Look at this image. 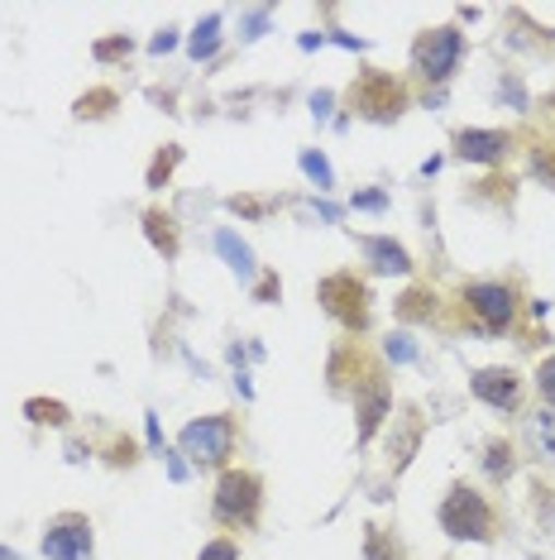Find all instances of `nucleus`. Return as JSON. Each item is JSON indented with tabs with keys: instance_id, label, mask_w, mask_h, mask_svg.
Here are the masks:
<instances>
[{
	"instance_id": "28",
	"label": "nucleus",
	"mask_w": 555,
	"mask_h": 560,
	"mask_svg": "<svg viewBox=\"0 0 555 560\" xmlns=\"http://www.w3.org/2000/svg\"><path fill=\"white\" fill-rule=\"evenodd\" d=\"M92 54H96V62H110V58H125V54H130V39H125V34H116V39H101V44L92 48Z\"/></svg>"
},
{
	"instance_id": "32",
	"label": "nucleus",
	"mask_w": 555,
	"mask_h": 560,
	"mask_svg": "<svg viewBox=\"0 0 555 560\" xmlns=\"http://www.w3.org/2000/svg\"><path fill=\"white\" fill-rule=\"evenodd\" d=\"M383 201H388L383 192H359V197H355V207H364V211H383Z\"/></svg>"
},
{
	"instance_id": "11",
	"label": "nucleus",
	"mask_w": 555,
	"mask_h": 560,
	"mask_svg": "<svg viewBox=\"0 0 555 560\" xmlns=\"http://www.w3.org/2000/svg\"><path fill=\"white\" fill-rule=\"evenodd\" d=\"M512 135L508 130H460L456 135V159L464 163H498L508 159Z\"/></svg>"
},
{
	"instance_id": "2",
	"label": "nucleus",
	"mask_w": 555,
	"mask_h": 560,
	"mask_svg": "<svg viewBox=\"0 0 555 560\" xmlns=\"http://www.w3.org/2000/svg\"><path fill=\"white\" fill-rule=\"evenodd\" d=\"M263 513V479L255 475V469H221L216 479V493H211V517L221 522V527L231 532H249Z\"/></svg>"
},
{
	"instance_id": "25",
	"label": "nucleus",
	"mask_w": 555,
	"mask_h": 560,
	"mask_svg": "<svg viewBox=\"0 0 555 560\" xmlns=\"http://www.w3.org/2000/svg\"><path fill=\"white\" fill-rule=\"evenodd\" d=\"M536 388H541V398H546V407H555V354H546V360L536 364Z\"/></svg>"
},
{
	"instance_id": "29",
	"label": "nucleus",
	"mask_w": 555,
	"mask_h": 560,
	"mask_svg": "<svg viewBox=\"0 0 555 560\" xmlns=\"http://www.w3.org/2000/svg\"><path fill=\"white\" fill-rule=\"evenodd\" d=\"M278 292H283V283H278V273H263V283L255 288V302H273Z\"/></svg>"
},
{
	"instance_id": "15",
	"label": "nucleus",
	"mask_w": 555,
	"mask_h": 560,
	"mask_svg": "<svg viewBox=\"0 0 555 560\" xmlns=\"http://www.w3.org/2000/svg\"><path fill=\"white\" fill-rule=\"evenodd\" d=\"M484 469H488V479H494V483H508V479H512V469H517L512 441H503V436L488 441V445H484Z\"/></svg>"
},
{
	"instance_id": "12",
	"label": "nucleus",
	"mask_w": 555,
	"mask_h": 560,
	"mask_svg": "<svg viewBox=\"0 0 555 560\" xmlns=\"http://www.w3.org/2000/svg\"><path fill=\"white\" fill-rule=\"evenodd\" d=\"M522 441H527V451H532L541 465L555 469V407H541V412L527 417Z\"/></svg>"
},
{
	"instance_id": "27",
	"label": "nucleus",
	"mask_w": 555,
	"mask_h": 560,
	"mask_svg": "<svg viewBox=\"0 0 555 560\" xmlns=\"http://www.w3.org/2000/svg\"><path fill=\"white\" fill-rule=\"evenodd\" d=\"M388 360L393 364H408V360H416V346H412V336H388Z\"/></svg>"
},
{
	"instance_id": "18",
	"label": "nucleus",
	"mask_w": 555,
	"mask_h": 560,
	"mask_svg": "<svg viewBox=\"0 0 555 560\" xmlns=\"http://www.w3.org/2000/svg\"><path fill=\"white\" fill-rule=\"evenodd\" d=\"M216 249L225 254V264H231L239 278H255V254H249V245L235 231H216Z\"/></svg>"
},
{
	"instance_id": "17",
	"label": "nucleus",
	"mask_w": 555,
	"mask_h": 560,
	"mask_svg": "<svg viewBox=\"0 0 555 560\" xmlns=\"http://www.w3.org/2000/svg\"><path fill=\"white\" fill-rule=\"evenodd\" d=\"M422 431H426V422L408 407V412H402V431L393 436V469H402V465L412 460V451L422 445Z\"/></svg>"
},
{
	"instance_id": "22",
	"label": "nucleus",
	"mask_w": 555,
	"mask_h": 560,
	"mask_svg": "<svg viewBox=\"0 0 555 560\" xmlns=\"http://www.w3.org/2000/svg\"><path fill=\"white\" fill-rule=\"evenodd\" d=\"M24 412H29V422H48V427H62V422H68V407H62V402H48V398H29V402H24Z\"/></svg>"
},
{
	"instance_id": "24",
	"label": "nucleus",
	"mask_w": 555,
	"mask_h": 560,
	"mask_svg": "<svg viewBox=\"0 0 555 560\" xmlns=\"http://www.w3.org/2000/svg\"><path fill=\"white\" fill-rule=\"evenodd\" d=\"M116 101H120V96L110 92V86H96V92H86V96L78 101V116H82V120H86V116L96 120V116H106V110L116 106Z\"/></svg>"
},
{
	"instance_id": "8",
	"label": "nucleus",
	"mask_w": 555,
	"mask_h": 560,
	"mask_svg": "<svg viewBox=\"0 0 555 560\" xmlns=\"http://www.w3.org/2000/svg\"><path fill=\"white\" fill-rule=\"evenodd\" d=\"M96 537H92V517L86 513H58L44 527V556L48 560H92Z\"/></svg>"
},
{
	"instance_id": "7",
	"label": "nucleus",
	"mask_w": 555,
	"mask_h": 560,
	"mask_svg": "<svg viewBox=\"0 0 555 560\" xmlns=\"http://www.w3.org/2000/svg\"><path fill=\"white\" fill-rule=\"evenodd\" d=\"M464 316L488 330V336H498V330H508L517 322V288L512 283H470L464 288Z\"/></svg>"
},
{
	"instance_id": "1",
	"label": "nucleus",
	"mask_w": 555,
	"mask_h": 560,
	"mask_svg": "<svg viewBox=\"0 0 555 560\" xmlns=\"http://www.w3.org/2000/svg\"><path fill=\"white\" fill-rule=\"evenodd\" d=\"M440 532L456 541H498V508L470 483H450V493L440 499Z\"/></svg>"
},
{
	"instance_id": "5",
	"label": "nucleus",
	"mask_w": 555,
	"mask_h": 560,
	"mask_svg": "<svg viewBox=\"0 0 555 560\" xmlns=\"http://www.w3.org/2000/svg\"><path fill=\"white\" fill-rule=\"evenodd\" d=\"M350 106L359 110L364 120H378V125H388V120H398L402 110H408V86H402L393 72H359V82L350 86Z\"/></svg>"
},
{
	"instance_id": "4",
	"label": "nucleus",
	"mask_w": 555,
	"mask_h": 560,
	"mask_svg": "<svg viewBox=\"0 0 555 560\" xmlns=\"http://www.w3.org/2000/svg\"><path fill=\"white\" fill-rule=\"evenodd\" d=\"M321 307L331 322H340L345 330H359L369 326V288H364V278H355V269H340V273H326L321 288H317Z\"/></svg>"
},
{
	"instance_id": "26",
	"label": "nucleus",
	"mask_w": 555,
	"mask_h": 560,
	"mask_svg": "<svg viewBox=\"0 0 555 560\" xmlns=\"http://www.w3.org/2000/svg\"><path fill=\"white\" fill-rule=\"evenodd\" d=\"M197 560H239V546L231 537H216V541H206L201 546V556Z\"/></svg>"
},
{
	"instance_id": "14",
	"label": "nucleus",
	"mask_w": 555,
	"mask_h": 560,
	"mask_svg": "<svg viewBox=\"0 0 555 560\" xmlns=\"http://www.w3.org/2000/svg\"><path fill=\"white\" fill-rule=\"evenodd\" d=\"M144 235H149V245H154L163 259H178V249H182V240H178V221H173L163 207H149L144 211Z\"/></svg>"
},
{
	"instance_id": "31",
	"label": "nucleus",
	"mask_w": 555,
	"mask_h": 560,
	"mask_svg": "<svg viewBox=\"0 0 555 560\" xmlns=\"http://www.w3.org/2000/svg\"><path fill=\"white\" fill-rule=\"evenodd\" d=\"M231 211H245V215H263V201H255V197H231Z\"/></svg>"
},
{
	"instance_id": "16",
	"label": "nucleus",
	"mask_w": 555,
	"mask_h": 560,
	"mask_svg": "<svg viewBox=\"0 0 555 560\" xmlns=\"http://www.w3.org/2000/svg\"><path fill=\"white\" fill-rule=\"evenodd\" d=\"M364 560H408V551H402V541L393 537L388 527H364Z\"/></svg>"
},
{
	"instance_id": "30",
	"label": "nucleus",
	"mask_w": 555,
	"mask_h": 560,
	"mask_svg": "<svg viewBox=\"0 0 555 560\" xmlns=\"http://www.w3.org/2000/svg\"><path fill=\"white\" fill-rule=\"evenodd\" d=\"M532 168H536V173L555 187V149H546V154H536V159H532Z\"/></svg>"
},
{
	"instance_id": "6",
	"label": "nucleus",
	"mask_w": 555,
	"mask_h": 560,
	"mask_svg": "<svg viewBox=\"0 0 555 560\" xmlns=\"http://www.w3.org/2000/svg\"><path fill=\"white\" fill-rule=\"evenodd\" d=\"M464 54V34L456 24H436V30H422L412 44V68L422 72L426 82H450V72L460 68Z\"/></svg>"
},
{
	"instance_id": "10",
	"label": "nucleus",
	"mask_w": 555,
	"mask_h": 560,
	"mask_svg": "<svg viewBox=\"0 0 555 560\" xmlns=\"http://www.w3.org/2000/svg\"><path fill=\"white\" fill-rule=\"evenodd\" d=\"M470 393L479 402H488L494 412H517L522 407V374L508 364H494V369H479L470 378Z\"/></svg>"
},
{
	"instance_id": "9",
	"label": "nucleus",
	"mask_w": 555,
	"mask_h": 560,
	"mask_svg": "<svg viewBox=\"0 0 555 560\" xmlns=\"http://www.w3.org/2000/svg\"><path fill=\"white\" fill-rule=\"evenodd\" d=\"M355 417H359V441H374L378 436V427H383V417H388V407H393V393H388V378H383V369H369V374L355 384Z\"/></svg>"
},
{
	"instance_id": "23",
	"label": "nucleus",
	"mask_w": 555,
	"mask_h": 560,
	"mask_svg": "<svg viewBox=\"0 0 555 560\" xmlns=\"http://www.w3.org/2000/svg\"><path fill=\"white\" fill-rule=\"evenodd\" d=\"M302 173H307L321 192H326V187H335V173H331V163H326L321 149H307V154H302Z\"/></svg>"
},
{
	"instance_id": "33",
	"label": "nucleus",
	"mask_w": 555,
	"mask_h": 560,
	"mask_svg": "<svg viewBox=\"0 0 555 560\" xmlns=\"http://www.w3.org/2000/svg\"><path fill=\"white\" fill-rule=\"evenodd\" d=\"M168 48H173V30H163L158 39H154V54H168Z\"/></svg>"
},
{
	"instance_id": "3",
	"label": "nucleus",
	"mask_w": 555,
	"mask_h": 560,
	"mask_svg": "<svg viewBox=\"0 0 555 560\" xmlns=\"http://www.w3.org/2000/svg\"><path fill=\"white\" fill-rule=\"evenodd\" d=\"M178 451L197 469H231V455H235V417L211 412V417H197V422H187L182 436H178Z\"/></svg>"
},
{
	"instance_id": "13",
	"label": "nucleus",
	"mask_w": 555,
	"mask_h": 560,
	"mask_svg": "<svg viewBox=\"0 0 555 560\" xmlns=\"http://www.w3.org/2000/svg\"><path fill=\"white\" fill-rule=\"evenodd\" d=\"M359 249L369 254V264L378 273H412V254L398 245V240H383V235H364Z\"/></svg>"
},
{
	"instance_id": "21",
	"label": "nucleus",
	"mask_w": 555,
	"mask_h": 560,
	"mask_svg": "<svg viewBox=\"0 0 555 560\" xmlns=\"http://www.w3.org/2000/svg\"><path fill=\"white\" fill-rule=\"evenodd\" d=\"M178 163H182V149H178V144H163V149H158V159L149 163V187H163V183H168Z\"/></svg>"
},
{
	"instance_id": "19",
	"label": "nucleus",
	"mask_w": 555,
	"mask_h": 560,
	"mask_svg": "<svg viewBox=\"0 0 555 560\" xmlns=\"http://www.w3.org/2000/svg\"><path fill=\"white\" fill-rule=\"evenodd\" d=\"M398 316L402 322H432L436 316V292L432 288H408L398 298Z\"/></svg>"
},
{
	"instance_id": "20",
	"label": "nucleus",
	"mask_w": 555,
	"mask_h": 560,
	"mask_svg": "<svg viewBox=\"0 0 555 560\" xmlns=\"http://www.w3.org/2000/svg\"><path fill=\"white\" fill-rule=\"evenodd\" d=\"M216 44H221V15H206V24H197V34H192V58H211L216 54Z\"/></svg>"
}]
</instances>
